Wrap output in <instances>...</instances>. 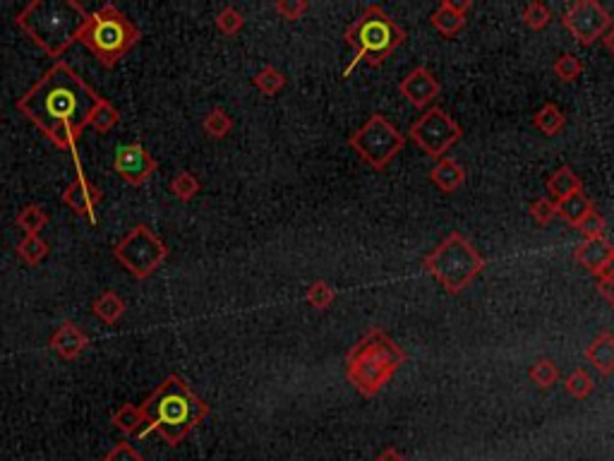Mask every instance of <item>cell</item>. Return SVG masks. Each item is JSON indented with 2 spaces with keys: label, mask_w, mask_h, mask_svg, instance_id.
<instances>
[{
  "label": "cell",
  "mask_w": 614,
  "mask_h": 461,
  "mask_svg": "<svg viewBox=\"0 0 614 461\" xmlns=\"http://www.w3.org/2000/svg\"><path fill=\"white\" fill-rule=\"evenodd\" d=\"M99 99L102 96L70 65L58 61L27 95L17 99V111L53 144L75 152L82 128L89 126V116Z\"/></svg>",
  "instance_id": "6da1fadb"
},
{
  "label": "cell",
  "mask_w": 614,
  "mask_h": 461,
  "mask_svg": "<svg viewBox=\"0 0 614 461\" xmlns=\"http://www.w3.org/2000/svg\"><path fill=\"white\" fill-rule=\"evenodd\" d=\"M140 408L147 421L144 432L156 430L166 445L171 447H178L192 432V428H197L209 416V407L190 390V384L180 375L166 377L144 399V404H140Z\"/></svg>",
  "instance_id": "7a4b0ae2"
},
{
  "label": "cell",
  "mask_w": 614,
  "mask_h": 461,
  "mask_svg": "<svg viewBox=\"0 0 614 461\" xmlns=\"http://www.w3.org/2000/svg\"><path fill=\"white\" fill-rule=\"evenodd\" d=\"M89 12L75 0H31L17 12V27L51 58H61L79 39Z\"/></svg>",
  "instance_id": "3957f363"
},
{
  "label": "cell",
  "mask_w": 614,
  "mask_h": 461,
  "mask_svg": "<svg viewBox=\"0 0 614 461\" xmlns=\"http://www.w3.org/2000/svg\"><path fill=\"white\" fill-rule=\"evenodd\" d=\"M405 353L398 349L381 329H370L346 358L348 383L363 394L374 397L389 383L398 367L404 366Z\"/></svg>",
  "instance_id": "277c9868"
},
{
  "label": "cell",
  "mask_w": 614,
  "mask_h": 461,
  "mask_svg": "<svg viewBox=\"0 0 614 461\" xmlns=\"http://www.w3.org/2000/svg\"><path fill=\"white\" fill-rule=\"evenodd\" d=\"M140 29L113 3H106L102 10L86 17L78 41H82L96 55L103 68H113L140 41Z\"/></svg>",
  "instance_id": "5b68a950"
},
{
  "label": "cell",
  "mask_w": 614,
  "mask_h": 461,
  "mask_svg": "<svg viewBox=\"0 0 614 461\" xmlns=\"http://www.w3.org/2000/svg\"><path fill=\"white\" fill-rule=\"evenodd\" d=\"M422 265L449 293H461L480 276L485 269V258L475 251L471 241H466L459 231H454L435 251L425 255Z\"/></svg>",
  "instance_id": "8992f818"
},
{
  "label": "cell",
  "mask_w": 614,
  "mask_h": 461,
  "mask_svg": "<svg viewBox=\"0 0 614 461\" xmlns=\"http://www.w3.org/2000/svg\"><path fill=\"white\" fill-rule=\"evenodd\" d=\"M348 46H356V61L348 65V75L365 58L370 65H381L384 58L405 41V32L380 5H370L356 22L346 29Z\"/></svg>",
  "instance_id": "52a82bcc"
},
{
  "label": "cell",
  "mask_w": 614,
  "mask_h": 461,
  "mask_svg": "<svg viewBox=\"0 0 614 461\" xmlns=\"http://www.w3.org/2000/svg\"><path fill=\"white\" fill-rule=\"evenodd\" d=\"M348 147L356 149L365 164L381 171L405 147V135L381 113H374L367 118L365 126L350 135Z\"/></svg>",
  "instance_id": "ba28073f"
},
{
  "label": "cell",
  "mask_w": 614,
  "mask_h": 461,
  "mask_svg": "<svg viewBox=\"0 0 614 461\" xmlns=\"http://www.w3.org/2000/svg\"><path fill=\"white\" fill-rule=\"evenodd\" d=\"M113 258L133 274L135 279H147L168 258V248L147 224H137L113 248Z\"/></svg>",
  "instance_id": "9c48e42d"
},
{
  "label": "cell",
  "mask_w": 614,
  "mask_h": 461,
  "mask_svg": "<svg viewBox=\"0 0 614 461\" xmlns=\"http://www.w3.org/2000/svg\"><path fill=\"white\" fill-rule=\"evenodd\" d=\"M408 135L411 140L418 144L425 154L435 159H442L446 152H449L456 142L461 140V126L454 120V118L442 111L439 106H432L422 116L411 123L408 128Z\"/></svg>",
  "instance_id": "30bf717a"
},
{
  "label": "cell",
  "mask_w": 614,
  "mask_h": 461,
  "mask_svg": "<svg viewBox=\"0 0 614 461\" xmlns=\"http://www.w3.org/2000/svg\"><path fill=\"white\" fill-rule=\"evenodd\" d=\"M561 24L567 27L578 44L591 46L602 34L610 32L614 20L610 15V10L602 8L595 0H576L574 5H569L564 17H561Z\"/></svg>",
  "instance_id": "8fae6325"
},
{
  "label": "cell",
  "mask_w": 614,
  "mask_h": 461,
  "mask_svg": "<svg viewBox=\"0 0 614 461\" xmlns=\"http://www.w3.org/2000/svg\"><path fill=\"white\" fill-rule=\"evenodd\" d=\"M156 159L149 154L142 144H125L116 152L113 169L120 173V178L127 180L130 185H142L147 183L156 171Z\"/></svg>",
  "instance_id": "7c38bea8"
},
{
  "label": "cell",
  "mask_w": 614,
  "mask_h": 461,
  "mask_svg": "<svg viewBox=\"0 0 614 461\" xmlns=\"http://www.w3.org/2000/svg\"><path fill=\"white\" fill-rule=\"evenodd\" d=\"M398 89H401V95H404L415 109H428L430 103L435 102L437 96H439V92H442V85H439V79H437L428 68L420 65V68H413V70L401 79Z\"/></svg>",
  "instance_id": "4fadbf2b"
},
{
  "label": "cell",
  "mask_w": 614,
  "mask_h": 461,
  "mask_svg": "<svg viewBox=\"0 0 614 461\" xmlns=\"http://www.w3.org/2000/svg\"><path fill=\"white\" fill-rule=\"evenodd\" d=\"M102 200H103L102 188H99V185H94V183H89L85 173L79 171V169H78L75 180H72L70 185L65 188V193H62V202L68 204L75 214L86 217L92 224H96V214H94V210H96V204L102 202Z\"/></svg>",
  "instance_id": "5bb4252c"
},
{
  "label": "cell",
  "mask_w": 614,
  "mask_h": 461,
  "mask_svg": "<svg viewBox=\"0 0 614 461\" xmlns=\"http://www.w3.org/2000/svg\"><path fill=\"white\" fill-rule=\"evenodd\" d=\"M48 346H51V349H53L61 358L75 360L79 353L85 351L86 346H89V336H86L85 332L75 325V322L65 320L58 325V329H55L53 336H51Z\"/></svg>",
  "instance_id": "9a60e30c"
},
{
  "label": "cell",
  "mask_w": 614,
  "mask_h": 461,
  "mask_svg": "<svg viewBox=\"0 0 614 461\" xmlns=\"http://www.w3.org/2000/svg\"><path fill=\"white\" fill-rule=\"evenodd\" d=\"M574 258L578 265L588 269L593 276H598L602 272V267L614 258V245L607 241L605 235L602 238H591V241H584L576 245Z\"/></svg>",
  "instance_id": "2e32d148"
},
{
  "label": "cell",
  "mask_w": 614,
  "mask_h": 461,
  "mask_svg": "<svg viewBox=\"0 0 614 461\" xmlns=\"http://www.w3.org/2000/svg\"><path fill=\"white\" fill-rule=\"evenodd\" d=\"M585 358L600 375H612L614 373V334L612 332H600L585 349Z\"/></svg>",
  "instance_id": "e0dca14e"
},
{
  "label": "cell",
  "mask_w": 614,
  "mask_h": 461,
  "mask_svg": "<svg viewBox=\"0 0 614 461\" xmlns=\"http://www.w3.org/2000/svg\"><path fill=\"white\" fill-rule=\"evenodd\" d=\"M430 180H432L442 193H456V190L466 183V171H463V166H461L459 161H454V159L449 157H442L437 159L435 169L430 173Z\"/></svg>",
  "instance_id": "ac0fdd59"
},
{
  "label": "cell",
  "mask_w": 614,
  "mask_h": 461,
  "mask_svg": "<svg viewBox=\"0 0 614 461\" xmlns=\"http://www.w3.org/2000/svg\"><path fill=\"white\" fill-rule=\"evenodd\" d=\"M554 210H557L560 219H564L571 226H578L595 207H593L591 197L585 195V193H574V195L564 197V200H557Z\"/></svg>",
  "instance_id": "d6986e66"
},
{
  "label": "cell",
  "mask_w": 614,
  "mask_h": 461,
  "mask_svg": "<svg viewBox=\"0 0 614 461\" xmlns=\"http://www.w3.org/2000/svg\"><path fill=\"white\" fill-rule=\"evenodd\" d=\"M430 22L444 37H454V34H459L466 27V15H461L459 10L454 8L451 0H444L442 5L435 10V15L430 17Z\"/></svg>",
  "instance_id": "ffe728a7"
},
{
  "label": "cell",
  "mask_w": 614,
  "mask_h": 461,
  "mask_svg": "<svg viewBox=\"0 0 614 461\" xmlns=\"http://www.w3.org/2000/svg\"><path fill=\"white\" fill-rule=\"evenodd\" d=\"M547 190L553 193L554 200H564V197L574 195V193H584V183H581V178L569 166H560L547 178Z\"/></svg>",
  "instance_id": "44dd1931"
},
{
  "label": "cell",
  "mask_w": 614,
  "mask_h": 461,
  "mask_svg": "<svg viewBox=\"0 0 614 461\" xmlns=\"http://www.w3.org/2000/svg\"><path fill=\"white\" fill-rule=\"evenodd\" d=\"M92 310L106 325H116L125 315V300L118 296L116 291H103L102 296L94 300Z\"/></svg>",
  "instance_id": "7402d4cb"
},
{
  "label": "cell",
  "mask_w": 614,
  "mask_h": 461,
  "mask_svg": "<svg viewBox=\"0 0 614 461\" xmlns=\"http://www.w3.org/2000/svg\"><path fill=\"white\" fill-rule=\"evenodd\" d=\"M111 421L125 435H140V432H144V425H147L142 408L135 407V404H123L118 411H113Z\"/></svg>",
  "instance_id": "603a6c76"
},
{
  "label": "cell",
  "mask_w": 614,
  "mask_h": 461,
  "mask_svg": "<svg viewBox=\"0 0 614 461\" xmlns=\"http://www.w3.org/2000/svg\"><path fill=\"white\" fill-rule=\"evenodd\" d=\"M533 126L543 135H547V137H554V135L561 133L564 126H567V116L561 113L557 103H544L543 109L536 113V118H533Z\"/></svg>",
  "instance_id": "cb8c5ba5"
},
{
  "label": "cell",
  "mask_w": 614,
  "mask_h": 461,
  "mask_svg": "<svg viewBox=\"0 0 614 461\" xmlns=\"http://www.w3.org/2000/svg\"><path fill=\"white\" fill-rule=\"evenodd\" d=\"M120 123V113H118V109L113 106V103L109 102V99H99V103L94 106L92 116H89V126L96 130V133H111L113 128Z\"/></svg>",
  "instance_id": "d4e9b609"
},
{
  "label": "cell",
  "mask_w": 614,
  "mask_h": 461,
  "mask_svg": "<svg viewBox=\"0 0 614 461\" xmlns=\"http://www.w3.org/2000/svg\"><path fill=\"white\" fill-rule=\"evenodd\" d=\"M17 226L22 228L27 235H39V231L48 224V211L39 204H27L20 214H17Z\"/></svg>",
  "instance_id": "484cf974"
},
{
  "label": "cell",
  "mask_w": 614,
  "mask_h": 461,
  "mask_svg": "<svg viewBox=\"0 0 614 461\" xmlns=\"http://www.w3.org/2000/svg\"><path fill=\"white\" fill-rule=\"evenodd\" d=\"M252 82H255V86L262 95L274 96L279 95L281 89L286 86V75H283L279 68H274V65H265V68L252 78Z\"/></svg>",
  "instance_id": "4316f807"
},
{
  "label": "cell",
  "mask_w": 614,
  "mask_h": 461,
  "mask_svg": "<svg viewBox=\"0 0 614 461\" xmlns=\"http://www.w3.org/2000/svg\"><path fill=\"white\" fill-rule=\"evenodd\" d=\"M48 252H51V248H48V243L44 241L41 235H27V238L17 245V255L31 267L39 265Z\"/></svg>",
  "instance_id": "83f0119b"
},
{
  "label": "cell",
  "mask_w": 614,
  "mask_h": 461,
  "mask_svg": "<svg viewBox=\"0 0 614 461\" xmlns=\"http://www.w3.org/2000/svg\"><path fill=\"white\" fill-rule=\"evenodd\" d=\"M204 133L209 135V137H214V140H221V137H225V135L233 130V120H231V116L225 113L224 109H211L207 116H204Z\"/></svg>",
  "instance_id": "f1b7e54d"
},
{
  "label": "cell",
  "mask_w": 614,
  "mask_h": 461,
  "mask_svg": "<svg viewBox=\"0 0 614 461\" xmlns=\"http://www.w3.org/2000/svg\"><path fill=\"white\" fill-rule=\"evenodd\" d=\"M200 188H202V183L197 180L195 173L190 171H180L178 176L171 180V193L178 197V200H183V202H190V200L200 193Z\"/></svg>",
  "instance_id": "f546056e"
},
{
  "label": "cell",
  "mask_w": 614,
  "mask_h": 461,
  "mask_svg": "<svg viewBox=\"0 0 614 461\" xmlns=\"http://www.w3.org/2000/svg\"><path fill=\"white\" fill-rule=\"evenodd\" d=\"M530 380H533L540 390H547V387H553V384L560 380V367L554 366V360L540 358L536 366L530 367Z\"/></svg>",
  "instance_id": "4dcf8cb0"
},
{
  "label": "cell",
  "mask_w": 614,
  "mask_h": 461,
  "mask_svg": "<svg viewBox=\"0 0 614 461\" xmlns=\"http://www.w3.org/2000/svg\"><path fill=\"white\" fill-rule=\"evenodd\" d=\"M567 391L571 394L574 399H585L588 394H593V390H595V383H593V377L588 370H584V367H578V370H574L571 375L567 377Z\"/></svg>",
  "instance_id": "1f68e13d"
},
{
  "label": "cell",
  "mask_w": 614,
  "mask_h": 461,
  "mask_svg": "<svg viewBox=\"0 0 614 461\" xmlns=\"http://www.w3.org/2000/svg\"><path fill=\"white\" fill-rule=\"evenodd\" d=\"M584 72V65L576 58L574 54H561L557 61H554V75L561 79V82H576L578 75Z\"/></svg>",
  "instance_id": "d6a6232c"
},
{
  "label": "cell",
  "mask_w": 614,
  "mask_h": 461,
  "mask_svg": "<svg viewBox=\"0 0 614 461\" xmlns=\"http://www.w3.org/2000/svg\"><path fill=\"white\" fill-rule=\"evenodd\" d=\"M334 289L329 286L327 282H315L307 289V303L312 305V308H317V310H327L329 305L334 303Z\"/></svg>",
  "instance_id": "836d02e7"
},
{
  "label": "cell",
  "mask_w": 614,
  "mask_h": 461,
  "mask_svg": "<svg viewBox=\"0 0 614 461\" xmlns=\"http://www.w3.org/2000/svg\"><path fill=\"white\" fill-rule=\"evenodd\" d=\"M242 24H245V20H242V15L238 12L235 8H224L221 12L217 15V27L218 32L225 34V37H233V34H238L242 29Z\"/></svg>",
  "instance_id": "e575fe53"
},
{
  "label": "cell",
  "mask_w": 614,
  "mask_h": 461,
  "mask_svg": "<svg viewBox=\"0 0 614 461\" xmlns=\"http://www.w3.org/2000/svg\"><path fill=\"white\" fill-rule=\"evenodd\" d=\"M550 20H553V12H550V8L547 5H543V3H530L528 8L523 10V22L528 24L530 29H544L547 24H550Z\"/></svg>",
  "instance_id": "d590c367"
},
{
  "label": "cell",
  "mask_w": 614,
  "mask_h": 461,
  "mask_svg": "<svg viewBox=\"0 0 614 461\" xmlns=\"http://www.w3.org/2000/svg\"><path fill=\"white\" fill-rule=\"evenodd\" d=\"M578 231H581V235H584V241H591V238H602L605 235V219L600 217L598 211L593 210L588 217H585L581 224H578Z\"/></svg>",
  "instance_id": "8d00e7d4"
},
{
  "label": "cell",
  "mask_w": 614,
  "mask_h": 461,
  "mask_svg": "<svg viewBox=\"0 0 614 461\" xmlns=\"http://www.w3.org/2000/svg\"><path fill=\"white\" fill-rule=\"evenodd\" d=\"M530 214H533V219H536L540 226H547V224H553V219L557 217V210H554L553 200L537 197L536 202L530 204Z\"/></svg>",
  "instance_id": "74e56055"
},
{
  "label": "cell",
  "mask_w": 614,
  "mask_h": 461,
  "mask_svg": "<svg viewBox=\"0 0 614 461\" xmlns=\"http://www.w3.org/2000/svg\"><path fill=\"white\" fill-rule=\"evenodd\" d=\"M276 12L286 20H300V17L310 10V3L307 0H279L276 5Z\"/></svg>",
  "instance_id": "f35d334b"
},
{
  "label": "cell",
  "mask_w": 614,
  "mask_h": 461,
  "mask_svg": "<svg viewBox=\"0 0 614 461\" xmlns=\"http://www.w3.org/2000/svg\"><path fill=\"white\" fill-rule=\"evenodd\" d=\"M103 461H144V457H142L130 442H118V445L103 457Z\"/></svg>",
  "instance_id": "ab89813d"
},
{
  "label": "cell",
  "mask_w": 614,
  "mask_h": 461,
  "mask_svg": "<svg viewBox=\"0 0 614 461\" xmlns=\"http://www.w3.org/2000/svg\"><path fill=\"white\" fill-rule=\"evenodd\" d=\"M598 293L614 308V276L612 279H602V282H598Z\"/></svg>",
  "instance_id": "60d3db41"
},
{
  "label": "cell",
  "mask_w": 614,
  "mask_h": 461,
  "mask_svg": "<svg viewBox=\"0 0 614 461\" xmlns=\"http://www.w3.org/2000/svg\"><path fill=\"white\" fill-rule=\"evenodd\" d=\"M374 461H405V459L398 452H394V449H387V452H381Z\"/></svg>",
  "instance_id": "b9f144b4"
},
{
  "label": "cell",
  "mask_w": 614,
  "mask_h": 461,
  "mask_svg": "<svg viewBox=\"0 0 614 461\" xmlns=\"http://www.w3.org/2000/svg\"><path fill=\"white\" fill-rule=\"evenodd\" d=\"M612 276H614V258L602 267V272L598 274V282H602V279H612Z\"/></svg>",
  "instance_id": "7bdbcfd3"
},
{
  "label": "cell",
  "mask_w": 614,
  "mask_h": 461,
  "mask_svg": "<svg viewBox=\"0 0 614 461\" xmlns=\"http://www.w3.org/2000/svg\"><path fill=\"white\" fill-rule=\"evenodd\" d=\"M602 41H605L607 51H610V54L614 55V24H612V27H610V32L605 34V39H602Z\"/></svg>",
  "instance_id": "ee69618b"
}]
</instances>
